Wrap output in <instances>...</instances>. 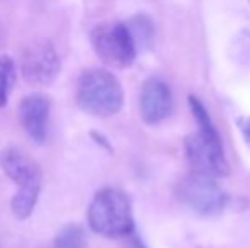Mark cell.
Here are the masks:
<instances>
[{
  "label": "cell",
  "instance_id": "7c38bea8",
  "mask_svg": "<svg viewBox=\"0 0 250 248\" xmlns=\"http://www.w3.org/2000/svg\"><path fill=\"white\" fill-rule=\"evenodd\" d=\"M17 66L16 61L7 55H0V107L7 106V100L16 83Z\"/></svg>",
  "mask_w": 250,
  "mask_h": 248
},
{
  "label": "cell",
  "instance_id": "7a4b0ae2",
  "mask_svg": "<svg viewBox=\"0 0 250 248\" xmlns=\"http://www.w3.org/2000/svg\"><path fill=\"white\" fill-rule=\"evenodd\" d=\"M87 221L90 229L104 238H123L131 235L135 229L131 199L119 189H102L90 201Z\"/></svg>",
  "mask_w": 250,
  "mask_h": 248
},
{
  "label": "cell",
  "instance_id": "ba28073f",
  "mask_svg": "<svg viewBox=\"0 0 250 248\" xmlns=\"http://www.w3.org/2000/svg\"><path fill=\"white\" fill-rule=\"evenodd\" d=\"M51 102L44 94H29L19 104V121L26 134L38 145L48 138Z\"/></svg>",
  "mask_w": 250,
  "mask_h": 248
},
{
  "label": "cell",
  "instance_id": "8992f818",
  "mask_svg": "<svg viewBox=\"0 0 250 248\" xmlns=\"http://www.w3.org/2000/svg\"><path fill=\"white\" fill-rule=\"evenodd\" d=\"M62 60L50 41H38L24 50L21 73L29 85L48 87L58 78Z\"/></svg>",
  "mask_w": 250,
  "mask_h": 248
},
{
  "label": "cell",
  "instance_id": "9a60e30c",
  "mask_svg": "<svg viewBox=\"0 0 250 248\" xmlns=\"http://www.w3.org/2000/svg\"><path fill=\"white\" fill-rule=\"evenodd\" d=\"M249 2H250V0H249Z\"/></svg>",
  "mask_w": 250,
  "mask_h": 248
},
{
  "label": "cell",
  "instance_id": "8fae6325",
  "mask_svg": "<svg viewBox=\"0 0 250 248\" xmlns=\"http://www.w3.org/2000/svg\"><path fill=\"white\" fill-rule=\"evenodd\" d=\"M53 248H89V238L80 225H66L56 235Z\"/></svg>",
  "mask_w": 250,
  "mask_h": 248
},
{
  "label": "cell",
  "instance_id": "6da1fadb",
  "mask_svg": "<svg viewBox=\"0 0 250 248\" xmlns=\"http://www.w3.org/2000/svg\"><path fill=\"white\" fill-rule=\"evenodd\" d=\"M189 107L194 116L199 131L186 138V156L194 173L208 177H225L230 172L227 156L223 152V143L213 124L208 109L194 95H189Z\"/></svg>",
  "mask_w": 250,
  "mask_h": 248
},
{
  "label": "cell",
  "instance_id": "3957f363",
  "mask_svg": "<svg viewBox=\"0 0 250 248\" xmlns=\"http://www.w3.org/2000/svg\"><path fill=\"white\" fill-rule=\"evenodd\" d=\"M77 106L92 116H114L125 102L121 82L104 68L85 70L80 75L75 92Z\"/></svg>",
  "mask_w": 250,
  "mask_h": 248
},
{
  "label": "cell",
  "instance_id": "52a82bcc",
  "mask_svg": "<svg viewBox=\"0 0 250 248\" xmlns=\"http://www.w3.org/2000/svg\"><path fill=\"white\" fill-rule=\"evenodd\" d=\"M174 107L170 87L164 80L151 76L140 92V114L146 124H158L167 119Z\"/></svg>",
  "mask_w": 250,
  "mask_h": 248
},
{
  "label": "cell",
  "instance_id": "5bb4252c",
  "mask_svg": "<svg viewBox=\"0 0 250 248\" xmlns=\"http://www.w3.org/2000/svg\"><path fill=\"white\" fill-rule=\"evenodd\" d=\"M237 126H238V129H240L242 134H244V139L247 141V145L250 146V117L249 116L238 117Z\"/></svg>",
  "mask_w": 250,
  "mask_h": 248
},
{
  "label": "cell",
  "instance_id": "30bf717a",
  "mask_svg": "<svg viewBox=\"0 0 250 248\" xmlns=\"http://www.w3.org/2000/svg\"><path fill=\"white\" fill-rule=\"evenodd\" d=\"M40 191H41V182L26 184V186L17 187L16 195H14L12 202H10L12 214L17 219H27L33 214L34 208L38 204V199H40Z\"/></svg>",
  "mask_w": 250,
  "mask_h": 248
},
{
  "label": "cell",
  "instance_id": "5b68a950",
  "mask_svg": "<svg viewBox=\"0 0 250 248\" xmlns=\"http://www.w3.org/2000/svg\"><path fill=\"white\" fill-rule=\"evenodd\" d=\"M175 194L182 204L203 216L220 214L228 202V195L214 182L213 177L201 173H192L182 179L177 184Z\"/></svg>",
  "mask_w": 250,
  "mask_h": 248
},
{
  "label": "cell",
  "instance_id": "277c9868",
  "mask_svg": "<svg viewBox=\"0 0 250 248\" xmlns=\"http://www.w3.org/2000/svg\"><path fill=\"white\" fill-rule=\"evenodd\" d=\"M90 44L97 58L112 68H128L136 60L138 44L126 22H101L90 31Z\"/></svg>",
  "mask_w": 250,
  "mask_h": 248
},
{
  "label": "cell",
  "instance_id": "9c48e42d",
  "mask_svg": "<svg viewBox=\"0 0 250 248\" xmlns=\"http://www.w3.org/2000/svg\"><path fill=\"white\" fill-rule=\"evenodd\" d=\"M0 169L9 177L16 186H26V184L41 182L40 165L31 158L27 153L16 146L2 150L0 153Z\"/></svg>",
  "mask_w": 250,
  "mask_h": 248
},
{
  "label": "cell",
  "instance_id": "4fadbf2b",
  "mask_svg": "<svg viewBox=\"0 0 250 248\" xmlns=\"http://www.w3.org/2000/svg\"><path fill=\"white\" fill-rule=\"evenodd\" d=\"M128 26H129V29H131L133 38H135L138 48L145 46V44L150 43L153 29H151V24L146 17H135V19L129 20Z\"/></svg>",
  "mask_w": 250,
  "mask_h": 248
}]
</instances>
